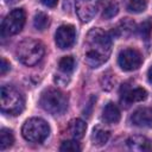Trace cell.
Wrapping results in <instances>:
<instances>
[{
	"label": "cell",
	"instance_id": "1",
	"mask_svg": "<svg viewBox=\"0 0 152 152\" xmlns=\"http://www.w3.org/2000/svg\"><path fill=\"white\" fill-rule=\"evenodd\" d=\"M112 52V37L100 27L91 28L84 40V62L90 68H97L108 61Z\"/></svg>",
	"mask_w": 152,
	"mask_h": 152
},
{
	"label": "cell",
	"instance_id": "2",
	"mask_svg": "<svg viewBox=\"0 0 152 152\" xmlns=\"http://www.w3.org/2000/svg\"><path fill=\"white\" fill-rule=\"evenodd\" d=\"M44 51H45L44 45L39 40L26 38L18 44L15 53L18 59L23 64L27 66H32V65H36L43 58Z\"/></svg>",
	"mask_w": 152,
	"mask_h": 152
},
{
	"label": "cell",
	"instance_id": "3",
	"mask_svg": "<svg viewBox=\"0 0 152 152\" xmlns=\"http://www.w3.org/2000/svg\"><path fill=\"white\" fill-rule=\"evenodd\" d=\"M1 112L10 115H18L23 112L25 106V99L23 94L12 86H2L0 91Z\"/></svg>",
	"mask_w": 152,
	"mask_h": 152
},
{
	"label": "cell",
	"instance_id": "4",
	"mask_svg": "<svg viewBox=\"0 0 152 152\" xmlns=\"http://www.w3.org/2000/svg\"><path fill=\"white\" fill-rule=\"evenodd\" d=\"M39 104L48 113L53 115H61L68 108V99L61 90L49 88L42 93Z\"/></svg>",
	"mask_w": 152,
	"mask_h": 152
},
{
	"label": "cell",
	"instance_id": "5",
	"mask_svg": "<svg viewBox=\"0 0 152 152\" xmlns=\"http://www.w3.org/2000/svg\"><path fill=\"white\" fill-rule=\"evenodd\" d=\"M21 134L30 142H43L50 134L48 122L40 118H31L25 121L21 128Z\"/></svg>",
	"mask_w": 152,
	"mask_h": 152
},
{
	"label": "cell",
	"instance_id": "6",
	"mask_svg": "<svg viewBox=\"0 0 152 152\" xmlns=\"http://www.w3.org/2000/svg\"><path fill=\"white\" fill-rule=\"evenodd\" d=\"M25 11L23 8H14L12 10L4 19L1 24V31L4 34L12 36L17 34L21 31V28L25 25Z\"/></svg>",
	"mask_w": 152,
	"mask_h": 152
},
{
	"label": "cell",
	"instance_id": "7",
	"mask_svg": "<svg viewBox=\"0 0 152 152\" xmlns=\"http://www.w3.org/2000/svg\"><path fill=\"white\" fill-rule=\"evenodd\" d=\"M141 62H142L141 53L137 49L127 48L119 52L118 63H119L120 68L125 71L137 70L141 65Z\"/></svg>",
	"mask_w": 152,
	"mask_h": 152
},
{
	"label": "cell",
	"instance_id": "8",
	"mask_svg": "<svg viewBox=\"0 0 152 152\" xmlns=\"http://www.w3.org/2000/svg\"><path fill=\"white\" fill-rule=\"evenodd\" d=\"M102 0H76V13L82 23L90 21L97 13Z\"/></svg>",
	"mask_w": 152,
	"mask_h": 152
},
{
	"label": "cell",
	"instance_id": "9",
	"mask_svg": "<svg viewBox=\"0 0 152 152\" xmlns=\"http://www.w3.org/2000/svg\"><path fill=\"white\" fill-rule=\"evenodd\" d=\"M147 99V91L141 87H131L124 84L120 90V101L122 106L129 107L134 102H140Z\"/></svg>",
	"mask_w": 152,
	"mask_h": 152
},
{
	"label": "cell",
	"instance_id": "10",
	"mask_svg": "<svg viewBox=\"0 0 152 152\" xmlns=\"http://www.w3.org/2000/svg\"><path fill=\"white\" fill-rule=\"evenodd\" d=\"M76 39V30L72 25L65 24V25H61L55 34V42L57 44V46L62 50L64 49H69L74 45Z\"/></svg>",
	"mask_w": 152,
	"mask_h": 152
},
{
	"label": "cell",
	"instance_id": "11",
	"mask_svg": "<svg viewBox=\"0 0 152 152\" xmlns=\"http://www.w3.org/2000/svg\"><path fill=\"white\" fill-rule=\"evenodd\" d=\"M131 121L138 127H150L152 126V109L148 107H140L133 112L131 115Z\"/></svg>",
	"mask_w": 152,
	"mask_h": 152
},
{
	"label": "cell",
	"instance_id": "12",
	"mask_svg": "<svg viewBox=\"0 0 152 152\" xmlns=\"http://www.w3.org/2000/svg\"><path fill=\"white\" fill-rule=\"evenodd\" d=\"M135 30H137L135 23L129 18H125V19H121L115 25V27L113 28V34L118 38H122V37L127 38L132 36Z\"/></svg>",
	"mask_w": 152,
	"mask_h": 152
},
{
	"label": "cell",
	"instance_id": "13",
	"mask_svg": "<svg viewBox=\"0 0 152 152\" xmlns=\"http://www.w3.org/2000/svg\"><path fill=\"white\" fill-rule=\"evenodd\" d=\"M127 146L132 151L137 152H148L152 151V144L150 139L144 135H132L127 139Z\"/></svg>",
	"mask_w": 152,
	"mask_h": 152
},
{
	"label": "cell",
	"instance_id": "14",
	"mask_svg": "<svg viewBox=\"0 0 152 152\" xmlns=\"http://www.w3.org/2000/svg\"><path fill=\"white\" fill-rule=\"evenodd\" d=\"M120 109L114 102H108L102 110V120L106 124H116L120 120Z\"/></svg>",
	"mask_w": 152,
	"mask_h": 152
},
{
	"label": "cell",
	"instance_id": "15",
	"mask_svg": "<svg viewBox=\"0 0 152 152\" xmlns=\"http://www.w3.org/2000/svg\"><path fill=\"white\" fill-rule=\"evenodd\" d=\"M86 129H87V125L81 119H72V120H70L69 124H68V128H66L69 135L72 139H76V140L83 138V135L86 133Z\"/></svg>",
	"mask_w": 152,
	"mask_h": 152
},
{
	"label": "cell",
	"instance_id": "16",
	"mask_svg": "<svg viewBox=\"0 0 152 152\" xmlns=\"http://www.w3.org/2000/svg\"><path fill=\"white\" fill-rule=\"evenodd\" d=\"M109 139V132L101 126H96L91 133V141L95 146H103Z\"/></svg>",
	"mask_w": 152,
	"mask_h": 152
},
{
	"label": "cell",
	"instance_id": "17",
	"mask_svg": "<svg viewBox=\"0 0 152 152\" xmlns=\"http://www.w3.org/2000/svg\"><path fill=\"white\" fill-rule=\"evenodd\" d=\"M14 142V135L11 129L8 128H2L0 131V150H6L11 147Z\"/></svg>",
	"mask_w": 152,
	"mask_h": 152
},
{
	"label": "cell",
	"instance_id": "18",
	"mask_svg": "<svg viewBox=\"0 0 152 152\" xmlns=\"http://www.w3.org/2000/svg\"><path fill=\"white\" fill-rule=\"evenodd\" d=\"M125 2V7L128 12H133V13H140L142 11H145L147 2L146 0H124Z\"/></svg>",
	"mask_w": 152,
	"mask_h": 152
},
{
	"label": "cell",
	"instance_id": "19",
	"mask_svg": "<svg viewBox=\"0 0 152 152\" xmlns=\"http://www.w3.org/2000/svg\"><path fill=\"white\" fill-rule=\"evenodd\" d=\"M58 68L64 75L71 74L74 71V69H75V59H74V57H71V56L62 57L59 63H58Z\"/></svg>",
	"mask_w": 152,
	"mask_h": 152
},
{
	"label": "cell",
	"instance_id": "20",
	"mask_svg": "<svg viewBox=\"0 0 152 152\" xmlns=\"http://www.w3.org/2000/svg\"><path fill=\"white\" fill-rule=\"evenodd\" d=\"M137 31H138L139 36H140L142 39L147 40V39L150 38L151 33H152V19H151V18H147V19H145L142 23H140L139 26L137 27Z\"/></svg>",
	"mask_w": 152,
	"mask_h": 152
},
{
	"label": "cell",
	"instance_id": "21",
	"mask_svg": "<svg viewBox=\"0 0 152 152\" xmlns=\"http://www.w3.org/2000/svg\"><path fill=\"white\" fill-rule=\"evenodd\" d=\"M118 13H119V5H118V2L114 1V0H110V1L107 2V5L103 8L102 18L103 19H112Z\"/></svg>",
	"mask_w": 152,
	"mask_h": 152
},
{
	"label": "cell",
	"instance_id": "22",
	"mask_svg": "<svg viewBox=\"0 0 152 152\" xmlns=\"http://www.w3.org/2000/svg\"><path fill=\"white\" fill-rule=\"evenodd\" d=\"M48 25H49V17L43 12H38L33 18V26L37 30L43 31L48 27Z\"/></svg>",
	"mask_w": 152,
	"mask_h": 152
},
{
	"label": "cell",
	"instance_id": "23",
	"mask_svg": "<svg viewBox=\"0 0 152 152\" xmlns=\"http://www.w3.org/2000/svg\"><path fill=\"white\" fill-rule=\"evenodd\" d=\"M59 150L61 151H66V152H77V151H81V146L78 145L76 139H74V140H65L59 146Z\"/></svg>",
	"mask_w": 152,
	"mask_h": 152
},
{
	"label": "cell",
	"instance_id": "24",
	"mask_svg": "<svg viewBox=\"0 0 152 152\" xmlns=\"http://www.w3.org/2000/svg\"><path fill=\"white\" fill-rule=\"evenodd\" d=\"M114 81H115V78H114V75L112 72H109V71L104 72L102 75V77H101V87H102V89L110 90L113 88V86H114Z\"/></svg>",
	"mask_w": 152,
	"mask_h": 152
},
{
	"label": "cell",
	"instance_id": "25",
	"mask_svg": "<svg viewBox=\"0 0 152 152\" xmlns=\"http://www.w3.org/2000/svg\"><path fill=\"white\" fill-rule=\"evenodd\" d=\"M7 70H10V63L5 58H1V65H0V72H1V75L6 74Z\"/></svg>",
	"mask_w": 152,
	"mask_h": 152
},
{
	"label": "cell",
	"instance_id": "26",
	"mask_svg": "<svg viewBox=\"0 0 152 152\" xmlns=\"http://www.w3.org/2000/svg\"><path fill=\"white\" fill-rule=\"evenodd\" d=\"M40 2L46 7H55L58 2V0H40Z\"/></svg>",
	"mask_w": 152,
	"mask_h": 152
},
{
	"label": "cell",
	"instance_id": "27",
	"mask_svg": "<svg viewBox=\"0 0 152 152\" xmlns=\"http://www.w3.org/2000/svg\"><path fill=\"white\" fill-rule=\"evenodd\" d=\"M147 77H148V81L152 83V65L150 66V69H148V71H147Z\"/></svg>",
	"mask_w": 152,
	"mask_h": 152
}]
</instances>
